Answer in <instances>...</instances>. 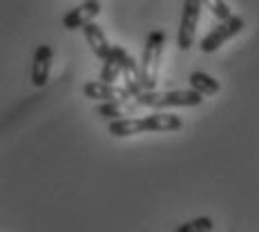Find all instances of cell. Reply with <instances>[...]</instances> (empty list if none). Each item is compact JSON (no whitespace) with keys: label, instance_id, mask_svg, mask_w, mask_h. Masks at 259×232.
Returning a JSON list of instances; mask_svg holds the SVG:
<instances>
[{"label":"cell","instance_id":"obj_1","mask_svg":"<svg viewBox=\"0 0 259 232\" xmlns=\"http://www.w3.org/2000/svg\"><path fill=\"white\" fill-rule=\"evenodd\" d=\"M181 127H183L181 116L170 114V112H156V114H150V116L110 121L107 132L116 138H125V136H137V134H145V132H177Z\"/></svg>","mask_w":259,"mask_h":232},{"label":"cell","instance_id":"obj_2","mask_svg":"<svg viewBox=\"0 0 259 232\" xmlns=\"http://www.w3.org/2000/svg\"><path fill=\"white\" fill-rule=\"evenodd\" d=\"M137 101L143 107H154V110H165V107H197L203 103V96L194 89H145L137 96Z\"/></svg>","mask_w":259,"mask_h":232},{"label":"cell","instance_id":"obj_3","mask_svg":"<svg viewBox=\"0 0 259 232\" xmlns=\"http://www.w3.org/2000/svg\"><path fill=\"white\" fill-rule=\"evenodd\" d=\"M163 45H165V34L161 29H154L145 36L143 58H141V74L145 89H154L156 83H159V65H161Z\"/></svg>","mask_w":259,"mask_h":232},{"label":"cell","instance_id":"obj_4","mask_svg":"<svg viewBox=\"0 0 259 232\" xmlns=\"http://www.w3.org/2000/svg\"><path fill=\"white\" fill-rule=\"evenodd\" d=\"M201 0H183L181 9V23H179V36H177V45L181 52H188L197 36V23L201 16Z\"/></svg>","mask_w":259,"mask_h":232},{"label":"cell","instance_id":"obj_5","mask_svg":"<svg viewBox=\"0 0 259 232\" xmlns=\"http://www.w3.org/2000/svg\"><path fill=\"white\" fill-rule=\"evenodd\" d=\"M244 25L246 23H244V18H241V16H230L228 20H221V23L214 27L208 36H203L201 45H199V47H201V52L203 54L217 52L224 42H228L230 38H235V36L244 29Z\"/></svg>","mask_w":259,"mask_h":232},{"label":"cell","instance_id":"obj_6","mask_svg":"<svg viewBox=\"0 0 259 232\" xmlns=\"http://www.w3.org/2000/svg\"><path fill=\"white\" fill-rule=\"evenodd\" d=\"M83 94L99 103H114V101H130L132 94L116 83H103V80H90L83 85Z\"/></svg>","mask_w":259,"mask_h":232},{"label":"cell","instance_id":"obj_7","mask_svg":"<svg viewBox=\"0 0 259 232\" xmlns=\"http://www.w3.org/2000/svg\"><path fill=\"white\" fill-rule=\"evenodd\" d=\"M101 14V3L99 0H85L78 7H72L67 14L63 16V27L69 31L83 29L85 25L94 23V18Z\"/></svg>","mask_w":259,"mask_h":232},{"label":"cell","instance_id":"obj_8","mask_svg":"<svg viewBox=\"0 0 259 232\" xmlns=\"http://www.w3.org/2000/svg\"><path fill=\"white\" fill-rule=\"evenodd\" d=\"M141 103L137 99L130 101H114V103H101L94 107V114L105 118V121H118V118H130L132 114H137L141 110Z\"/></svg>","mask_w":259,"mask_h":232},{"label":"cell","instance_id":"obj_9","mask_svg":"<svg viewBox=\"0 0 259 232\" xmlns=\"http://www.w3.org/2000/svg\"><path fill=\"white\" fill-rule=\"evenodd\" d=\"M52 47L50 45H38L34 52V61H31V83L36 87H45L50 80V69H52Z\"/></svg>","mask_w":259,"mask_h":232},{"label":"cell","instance_id":"obj_10","mask_svg":"<svg viewBox=\"0 0 259 232\" xmlns=\"http://www.w3.org/2000/svg\"><path fill=\"white\" fill-rule=\"evenodd\" d=\"M125 56H127V52L123 50L121 45L112 47L110 56L103 61L99 80H103V83H116L118 78H123V65H125Z\"/></svg>","mask_w":259,"mask_h":232},{"label":"cell","instance_id":"obj_11","mask_svg":"<svg viewBox=\"0 0 259 232\" xmlns=\"http://www.w3.org/2000/svg\"><path fill=\"white\" fill-rule=\"evenodd\" d=\"M123 87H125L130 94L137 99L139 94L145 91V85H143V74H141V65L137 63V58L132 54L125 56V65H123Z\"/></svg>","mask_w":259,"mask_h":232},{"label":"cell","instance_id":"obj_12","mask_svg":"<svg viewBox=\"0 0 259 232\" xmlns=\"http://www.w3.org/2000/svg\"><path fill=\"white\" fill-rule=\"evenodd\" d=\"M83 36H85V40H88L90 50L96 54V58H101V61H105V58L110 56L112 45H110V42H107L105 31L101 29V27L96 25V23L85 25V27H83Z\"/></svg>","mask_w":259,"mask_h":232},{"label":"cell","instance_id":"obj_13","mask_svg":"<svg viewBox=\"0 0 259 232\" xmlns=\"http://www.w3.org/2000/svg\"><path fill=\"white\" fill-rule=\"evenodd\" d=\"M188 83H190V89L199 91L201 96H214L221 89L219 80L206 72H192L190 78H188Z\"/></svg>","mask_w":259,"mask_h":232},{"label":"cell","instance_id":"obj_14","mask_svg":"<svg viewBox=\"0 0 259 232\" xmlns=\"http://www.w3.org/2000/svg\"><path fill=\"white\" fill-rule=\"evenodd\" d=\"M212 228H214V223H212V219L210 217H197L192 221L181 223L175 232H212Z\"/></svg>","mask_w":259,"mask_h":232},{"label":"cell","instance_id":"obj_15","mask_svg":"<svg viewBox=\"0 0 259 232\" xmlns=\"http://www.w3.org/2000/svg\"><path fill=\"white\" fill-rule=\"evenodd\" d=\"M201 3H203V7L210 9L219 20H228L230 16H233L230 14V7L224 3V0H201Z\"/></svg>","mask_w":259,"mask_h":232}]
</instances>
